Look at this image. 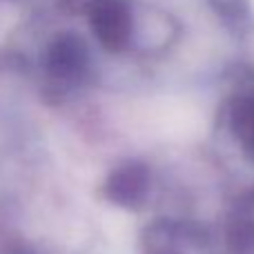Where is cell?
Listing matches in <instances>:
<instances>
[{
    "label": "cell",
    "instance_id": "obj_1",
    "mask_svg": "<svg viewBox=\"0 0 254 254\" xmlns=\"http://www.w3.org/2000/svg\"><path fill=\"white\" fill-rule=\"evenodd\" d=\"M89 25L107 49H121L129 38L131 29L125 0H92Z\"/></svg>",
    "mask_w": 254,
    "mask_h": 254
},
{
    "label": "cell",
    "instance_id": "obj_3",
    "mask_svg": "<svg viewBox=\"0 0 254 254\" xmlns=\"http://www.w3.org/2000/svg\"><path fill=\"white\" fill-rule=\"evenodd\" d=\"M85 67V47L74 36L54 40L47 49V69L58 78H71Z\"/></svg>",
    "mask_w": 254,
    "mask_h": 254
},
{
    "label": "cell",
    "instance_id": "obj_2",
    "mask_svg": "<svg viewBox=\"0 0 254 254\" xmlns=\"http://www.w3.org/2000/svg\"><path fill=\"white\" fill-rule=\"evenodd\" d=\"M145 190H147V170L138 163L119 167L105 185L107 198H112L114 203H121V205L138 203L143 198Z\"/></svg>",
    "mask_w": 254,
    "mask_h": 254
},
{
    "label": "cell",
    "instance_id": "obj_4",
    "mask_svg": "<svg viewBox=\"0 0 254 254\" xmlns=\"http://www.w3.org/2000/svg\"><path fill=\"white\" fill-rule=\"evenodd\" d=\"M232 127L250 152H254V94L241 96L232 107Z\"/></svg>",
    "mask_w": 254,
    "mask_h": 254
}]
</instances>
